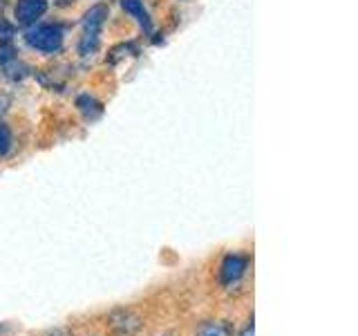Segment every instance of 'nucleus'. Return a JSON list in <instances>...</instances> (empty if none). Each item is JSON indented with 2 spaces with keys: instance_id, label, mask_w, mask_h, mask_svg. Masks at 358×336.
Returning <instances> with one entry per match:
<instances>
[{
  "instance_id": "nucleus-1",
  "label": "nucleus",
  "mask_w": 358,
  "mask_h": 336,
  "mask_svg": "<svg viewBox=\"0 0 358 336\" xmlns=\"http://www.w3.org/2000/svg\"><path fill=\"white\" fill-rule=\"evenodd\" d=\"M25 41L31 45L34 50L41 52H59L63 45V31L56 25H41L27 31Z\"/></svg>"
},
{
  "instance_id": "nucleus-2",
  "label": "nucleus",
  "mask_w": 358,
  "mask_h": 336,
  "mask_svg": "<svg viewBox=\"0 0 358 336\" xmlns=\"http://www.w3.org/2000/svg\"><path fill=\"white\" fill-rule=\"evenodd\" d=\"M108 328H110L112 336H132L141 328V318L134 316V314L128 309H117L110 314Z\"/></svg>"
},
{
  "instance_id": "nucleus-3",
  "label": "nucleus",
  "mask_w": 358,
  "mask_h": 336,
  "mask_svg": "<svg viewBox=\"0 0 358 336\" xmlns=\"http://www.w3.org/2000/svg\"><path fill=\"white\" fill-rule=\"evenodd\" d=\"M45 11H48V0H18L16 9H14V16L18 25H34Z\"/></svg>"
},
{
  "instance_id": "nucleus-4",
  "label": "nucleus",
  "mask_w": 358,
  "mask_h": 336,
  "mask_svg": "<svg viewBox=\"0 0 358 336\" xmlns=\"http://www.w3.org/2000/svg\"><path fill=\"white\" fill-rule=\"evenodd\" d=\"M244 272H246V258L244 255H238V253L227 255L222 262V269H220V280L224 285H233L244 276Z\"/></svg>"
},
{
  "instance_id": "nucleus-5",
  "label": "nucleus",
  "mask_w": 358,
  "mask_h": 336,
  "mask_svg": "<svg viewBox=\"0 0 358 336\" xmlns=\"http://www.w3.org/2000/svg\"><path fill=\"white\" fill-rule=\"evenodd\" d=\"M121 5H123V9L128 11V14H132L134 18L139 20L141 27L150 29V16H148V11H145L141 0H121Z\"/></svg>"
},
{
  "instance_id": "nucleus-6",
  "label": "nucleus",
  "mask_w": 358,
  "mask_h": 336,
  "mask_svg": "<svg viewBox=\"0 0 358 336\" xmlns=\"http://www.w3.org/2000/svg\"><path fill=\"white\" fill-rule=\"evenodd\" d=\"M197 336H231V325L224 321H210L201 325Z\"/></svg>"
},
{
  "instance_id": "nucleus-7",
  "label": "nucleus",
  "mask_w": 358,
  "mask_h": 336,
  "mask_svg": "<svg viewBox=\"0 0 358 336\" xmlns=\"http://www.w3.org/2000/svg\"><path fill=\"white\" fill-rule=\"evenodd\" d=\"M76 106L81 108V112H83V115H87V117H96V115H101V104H96V101H94L92 97H87V94L78 97Z\"/></svg>"
},
{
  "instance_id": "nucleus-8",
  "label": "nucleus",
  "mask_w": 358,
  "mask_h": 336,
  "mask_svg": "<svg viewBox=\"0 0 358 336\" xmlns=\"http://www.w3.org/2000/svg\"><path fill=\"white\" fill-rule=\"evenodd\" d=\"M11 150V130L0 123V157H5Z\"/></svg>"
},
{
  "instance_id": "nucleus-9",
  "label": "nucleus",
  "mask_w": 358,
  "mask_h": 336,
  "mask_svg": "<svg viewBox=\"0 0 358 336\" xmlns=\"http://www.w3.org/2000/svg\"><path fill=\"white\" fill-rule=\"evenodd\" d=\"M242 336H255V328H253V323H249L244 328V332H242Z\"/></svg>"
},
{
  "instance_id": "nucleus-10",
  "label": "nucleus",
  "mask_w": 358,
  "mask_h": 336,
  "mask_svg": "<svg viewBox=\"0 0 358 336\" xmlns=\"http://www.w3.org/2000/svg\"><path fill=\"white\" fill-rule=\"evenodd\" d=\"M48 336H67V334L61 332V330H56V332H52V334H48Z\"/></svg>"
}]
</instances>
